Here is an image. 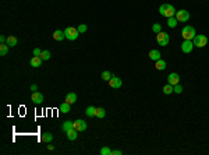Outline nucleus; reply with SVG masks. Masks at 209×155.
I'll return each mask as SVG.
<instances>
[{
	"mask_svg": "<svg viewBox=\"0 0 209 155\" xmlns=\"http://www.w3.org/2000/svg\"><path fill=\"white\" fill-rule=\"evenodd\" d=\"M66 102H68L70 105H71V103H75V102H77V94H75V92H68V94L66 95Z\"/></svg>",
	"mask_w": 209,
	"mask_h": 155,
	"instance_id": "obj_15",
	"label": "nucleus"
},
{
	"mask_svg": "<svg viewBox=\"0 0 209 155\" xmlns=\"http://www.w3.org/2000/svg\"><path fill=\"white\" fill-rule=\"evenodd\" d=\"M112 77H113L112 73H109V71H103L102 73V80H105V81H109Z\"/></svg>",
	"mask_w": 209,
	"mask_h": 155,
	"instance_id": "obj_30",
	"label": "nucleus"
},
{
	"mask_svg": "<svg viewBox=\"0 0 209 155\" xmlns=\"http://www.w3.org/2000/svg\"><path fill=\"white\" fill-rule=\"evenodd\" d=\"M71 128H74V122H71V120H66L64 123L61 124V130L63 131H68V130H71Z\"/></svg>",
	"mask_w": 209,
	"mask_h": 155,
	"instance_id": "obj_13",
	"label": "nucleus"
},
{
	"mask_svg": "<svg viewBox=\"0 0 209 155\" xmlns=\"http://www.w3.org/2000/svg\"><path fill=\"white\" fill-rule=\"evenodd\" d=\"M109 85L112 87V88H120V87L123 85V81L120 80L118 77H116V75H113L112 78L109 80Z\"/></svg>",
	"mask_w": 209,
	"mask_h": 155,
	"instance_id": "obj_9",
	"label": "nucleus"
},
{
	"mask_svg": "<svg viewBox=\"0 0 209 155\" xmlns=\"http://www.w3.org/2000/svg\"><path fill=\"white\" fill-rule=\"evenodd\" d=\"M194 49V43L190 39H184V42L181 43V50L184 53H191Z\"/></svg>",
	"mask_w": 209,
	"mask_h": 155,
	"instance_id": "obj_6",
	"label": "nucleus"
},
{
	"mask_svg": "<svg viewBox=\"0 0 209 155\" xmlns=\"http://www.w3.org/2000/svg\"><path fill=\"white\" fill-rule=\"evenodd\" d=\"M177 21H178V20H177L176 17H169V18H167V25L170 28H176Z\"/></svg>",
	"mask_w": 209,
	"mask_h": 155,
	"instance_id": "obj_24",
	"label": "nucleus"
},
{
	"mask_svg": "<svg viewBox=\"0 0 209 155\" xmlns=\"http://www.w3.org/2000/svg\"><path fill=\"white\" fill-rule=\"evenodd\" d=\"M181 35L184 39H190V41H193L194 37L197 35V32H195V28L191 27V25H187V27H184L181 29Z\"/></svg>",
	"mask_w": 209,
	"mask_h": 155,
	"instance_id": "obj_3",
	"label": "nucleus"
},
{
	"mask_svg": "<svg viewBox=\"0 0 209 155\" xmlns=\"http://www.w3.org/2000/svg\"><path fill=\"white\" fill-rule=\"evenodd\" d=\"M64 34H66V38L68 39V41H75L78 35H80V31L74 27H67L64 29Z\"/></svg>",
	"mask_w": 209,
	"mask_h": 155,
	"instance_id": "obj_5",
	"label": "nucleus"
},
{
	"mask_svg": "<svg viewBox=\"0 0 209 155\" xmlns=\"http://www.w3.org/2000/svg\"><path fill=\"white\" fill-rule=\"evenodd\" d=\"M34 56H41V53H42V50H41V49H38V48H35L34 49Z\"/></svg>",
	"mask_w": 209,
	"mask_h": 155,
	"instance_id": "obj_33",
	"label": "nucleus"
},
{
	"mask_svg": "<svg viewBox=\"0 0 209 155\" xmlns=\"http://www.w3.org/2000/svg\"><path fill=\"white\" fill-rule=\"evenodd\" d=\"M155 67H156V70H165L166 69V62H165V60H162V59L156 60Z\"/></svg>",
	"mask_w": 209,
	"mask_h": 155,
	"instance_id": "obj_20",
	"label": "nucleus"
},
{
	"mask_svg": "<svg viewBox=\"0 0 209 155\" xmlns=\"http://www.w3.org/2000/svg\"><path fill=\"white\" fill-rule=\"evenodd\" d=\"M95 111H96V108L95 106H88L85 111V115L88 116V118H93L95 116Z\"/></svg>",
	"mask_w": 209,
	"mask_h": 155,
	"instance_id": "obj_22",
	"label": "nucleus"
},
{
	"mask_svg": "<svg viewBox=\"0 0 209 155\" xmlns=\"http://www.w3.org/2000/svg\"><path fill=\"white\" fill-rule=\"evenodd\" d=\"M74 128L77 131H85L86 130V122L82 120V119H78L74 122Z\"/></svg>",
	"mask_w": 209,
	"mask_h": 155,
	"instance_id": "obj_8",
	"label": "nucleus"
},
{
	"mask_svg": "<svg viewBox=\"0 0 209 155\" xmlns=\"http://www.w3.org/2000/svg\"><path fill=\"white\" fill-rule=\"evenodd\" d=\"M172 92H173V85H172V84H169V83H167L166 85L163 87V94H166V95H170Z\"/></svg>",
	"mask_w": 209,
	"mask_h": 155,
	"instance_id": "obj_26",
	"label": "nucleus"
},
{
	"mask_svg": "<svg viewBox=\"0 0 209 155\" xmlns=\"http://www.w3.org/2000/svg\"><path fill=\"white\" fill-rule=\"evenodd\" d=\"M77 29L80 31V34H82V32H86V29H88V27H86L85 24H80V25L77 27Z\"/></svg>",
	"mask_w": 209,
	"mask_h": 155,
	"instance_id": "obj_32",
	"label": "nucleus"
},
{
	"mask_svg": "<svg viewBox=\"0 0 209 155\" xmlns=\"http://www.w3.org/2000/svg\"><path fill=\"white\" fill-rule=\"evenodd\" d=\"M156 42H158V45H160V46L169 45V42H170L169 34H166V32H163V31H160L159 34H156Z\"/></svg>",
	"mask_w": 209,
	"mask_h": 155,
	"instance_id": "obj_4",
	"label": "nucleus"
},
{
	"mask_svg": "<svg viewBox=\"0 0 209 155\" xmlns=\"http://www.w3.org/2000/svg\"><path fill=\"white\" fill-rule=\"evenodd\" d=\"M6 43L9 45V46H16L17 43H18V41H17V38L16 37H7V41H6Z\"/></svg>",
	"mask_w": 209,
	"mask_h": 155,
	"instance_id": "obj_23",
	"label": "nucleus"
},
{
	"mask_svg": "<svg viewBox=\"0 0 209 155\" xmlns=\"http://www.w3.org/2000/svg\"><path fill=\"white\" fill-rule=\"evenodd\" d=\"M36 90H38V87L35 85V84H32V85H31V91H32V92H35Z\"/></svg>",
	"mask_w": 209,
	"mask_h": 155,
	"instance_id": "obj_36",
	"label": "nucleus"
},
{
	"mask_svg": "<svg viewBox=\"0 0 209 155\" xmlns=\"http://www.w3.org/2000/svg\"><path fill=\"white\" fill-rule=\"evenodd\" d=\"M77 130L75 128H71V130H68L67 131V138L68 140H71V141H74V140H77Z\"/></svg>",
	"mask_w": 209,
	"mask_h": 155,
	"instance_id": "obj_19",
	"label": "nucleus"
},
{
	"mask_svg": "<svg viewBox=\"0 0 209 155\" xmlns=\"http://www.w3.org/2000/svg\"><path fill=\"white\" fill-rule=\"evenodd\" d=\"M178 81H180V75L177 74V73H170L169 77H167V83L172 84L173 87L176 85V84H178Z\"/></svg>",
	"mask_w": 209,
	"mask_h": 155,
	"instance_id": "obj_11",
	"label": "nucleus"
},
{
	"mask_svg": "<svg viewBox=\"0 0 209 155\" xmlns=\"http://www.w3.org/2000/svg\"><path fill=\"white\" fill-rule=\"evenodd\" d=\"M52 140H53V134L52 133H48V131H46V133H43L42 136H41V141H42V143H50Z\"/></svg>",
	"mask_w": 209,
	"mask_h": 155,
	"instance_id": "obj_17",
	"label": "nucleus"
},
{
	"mask_svg": "<svg viewBox=\"0 0 209 155\" xmlns=\"http://www.w3.org/2000/svg\"><path fill=\"white\" fill-rule=\"evenodd\" d=\"M59 112L60 113H68L70 112V103H68V102L64 101L61 105H60V106H59Z\"/></svg>",
	"mask_w": 209,
	"mask_h": 155,
	"instance_id": "obj_18",
	"label": "nucleus"
},
{
	"mask_svg": "<svg viewBox=\"0 0 209 155\" xmlns=\"http://www.w3.org/2000/svg\"><path fill=\"white\" fill-rule=\"evenodd\" d=\"M148 56H149L151 60L156 62V60L160 59V52H159V50H156V49H153V50H151L149 53H148Z\"/></svg>",
	"mask_w": 209,
	"mask_h": 155,
	"instance_id": "obj_12",
	"label": "nucleus"
},
{
	"mask_svg": "<svg viewBox=\"0 0 209 155\" xmlns=\"http://www.w3.org/2000/svg\"><path fill=\"white\" fill-rule=\"evenodd\" d=\"M41 59L42 60H49L50 59V52H49V50H42V53H41Z\"/></svg>",
	"mask_w": 209,
	"mask_h": 155,
	"instance_id": "obj_27",
	"label": "nucleus"
},
{
	"mask_svg": "<svg viewBox=\"0 0 209 155\" xmlns=\"http://www.w3.org/2000/svg\"><path fill=\"white\" fill-rule=\"evenodd\" d=\"M112 155H121V151H120V150H114V151H112Z\"/></svg>",
	"mask_w": 209,
	"mask_h": 155,
	"instance_id": "obj_34",
	"label": "nucleus"
},
{
	"mask_svg": "<svg viewBox=\"0 0 209 155\" xmlns=\"http://www.w3.org/2000/svg\"><path fill=\"white\" fill-rule=\"evenodd\" d=\"M173 92H176V94H181L183 92V87L180 84H176V85L173 87Z\"/></svg>",
	"mask_w": 209,
	"mask_h": 155,
	"instance_id": "obj_31",
	"label": "nucleus"
},
{
	"mask_svg": "<svg viewBox=\"0 0 209 155\" xmlns=\"http://www.w3.org/2000/svg\"><path fill=\"white\" fill-rule=\"evenodd\" d=\"M101 155H112V150L109 147H102L101 148Z\"/></svg>",
	"mask_w": 209,
	"mask_h": 155,
	"instance_id": "obj_28",
	"label": "nucleus"
},
{
	"mask_svg": "<svg viewBox=\"0 0 209 155\" xmlns=\"http://www.w3.org/2000/svg\"><path fill=\"white\" fill-rule=\"evenodd\" d=\"M159 13H160V16L169 18V17H174V16H176V9H174L172 4H167V3H165V4H162L160 7H159Z\"/></svg>",
	"mask_w": 209,
	"mask_h": 155,
	"instance_id": "obj_1",
	"label": "nucleus"
},
{
	"mask_svg": "<svg viewBox=\"0 0 209 155\" xmlns=\"http://www.w3.org/2000/svg\"><path fill=\"white\" fill-rule=\"evenodd\" d=\"M48 150L52 151V150H54V147H53V145H48Z\"/></svg>",
	"mask_w": 209,
	"mask_h": 155,
	"instance_id": "obj_37",
	"label": "nucleus"
},
{
	"mask_svg": "<svg viewBox=\"0 0 209 155\" xmlns=\"http://www.w3.org/2000/svg\"><path fill=\"white\" fill-rule=\"evenodd\" d=\"M105 115H106V111H105L103 108H96V111H95V116H96V118L103 119Z\"/></svg>",
	"mask_w": 209,
	"mask_h": 155,
	"instance_id": "obj_21",
	"label": "nucleus"
},
{
	"mask_svg": "<svg viewBox=\"0 0 209 155\" xmlns=\"http://www.w3.org/2000/svg\"><path fill=\"white\" fill-rule=\"evenodd\" d=\"M9 48H10V46H9L7 43H1V45H0V55H1V56L7 55V52H9Z\"/></svg>",
	"mask_w": 209,
	"mask_h": 155,
	"instance_id": "obj_25",
	"label": "nucleus"
},
{
	"mask_svg": "<svg viewBox=\"0 0 209 155\" xmlns=\"http://www.w3.org/2000/svg\"><path fill=\"white\" fill-rule=\"evenodd\" d=\"M64 38H66L64 31H60V29H57V31L53 32V39H54V41H63Z\"/></svg>",
	"mask_w": 209,
	"mask_h": 155,
	"instance_id": "obj_14",
	"label": "nucleus"
},
{
	"mask_svg": "<svg viewBox=\"0 0 209 155\" xmlns=\"http://www.w3.org/2000/svg\"><path fill=\"white\" fill-rule=\"evenodd\" d=\"M193 43H194V46H197V48H204V46H206V43H208V38H206V35L198 34V35L194 37Z\"/></svg>",
	"mask_w": 209,
	"mask_h": 155,
	"instance_id": "obj_2",
	"label": "nucleus"
},
{
	"mask_svg": "<svg viewBox=\"0 0 209 155\" xmlns=\"http://www.w3.org/2000/svg\"><path fill=\"white\" fill-rule=\"evenodd\" d=\"M6 41H7V38H6L4 35H1V37H0V42H1V43H6Z\"/></svg>",
	"mask_w": 209,
	"mask_h": 155,
	"instance_id": "obj_35",
	"label": "nucleus"
},
{
	"mask_svg": "<svg viewBox=\"0 0 209 155\" xmlns=\"http://www.w3.org/2000/svg\"><path fill=\"white\" fill-rule=\"evenodd\" d=\"M41 64H42L41 56H34V57H31V66H32V67H41Z\"/></svg>",
	"mask_w": 209,
	"mask_h": 155,
	"instance_id": "obj_16",
	"label": "nucleus"
},
{
	"mask_svg": "<svg viewBox=\"0 0 209 155\" xmlns=\"http://www.w3.org/2000/svg\"><path fill=\"white\" fill-rule=\"evenodd\" d=\"M176 18L178 21L185 22L190 20V13L187 10H178V11H176Z\"/></svg>",
	"mask_w": 209,
	"mask_h": 155,
	"instance_id": "obj_7",
	"label": "nucleus"
},
{
	"mask_svg": "<svg viewBox=\"0 0 209 155\" xmlns=\"http://www.w3.org/2000/svg\"><path fill=\"white\" fill-rule=\"evenodd\" d=\"M31 99H32L34 103H36V105H39V103H42L43 102V94L42 92H32V95H31Z\"/></svg>",
	"mask_w": 209,
	"mask_h": 155,
	"instance_id": "obj_10",
	"label": "nucleus"
},
{
	"mask_svg": "<svg viewBox=\"0 0 209 155\" xmlns=\"http://www.w3.org/2000/svg\"><path fill=\"white\" fill-rule=\"evenodd\" d=\"M152 31L155 32V34H159V32L162 31V25H160V24H158V22H156V24H153V25H152Z\"/></svg>",
	"mask_w": 209,
	"mask_h": 155,
	"instance_id": "obj_29",
	"label": "nucleus"
}]
</instances>
